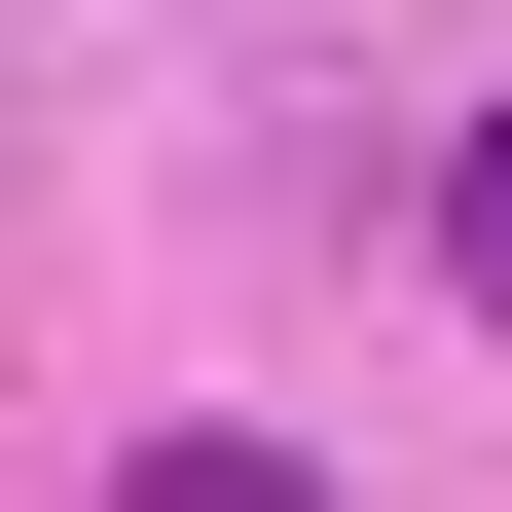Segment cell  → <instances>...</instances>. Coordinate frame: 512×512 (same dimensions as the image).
I'll return each instance as SVG.
<instances>
[{"instance_id": "6da1fadb", "label": "cell", "mask_w": 512, "mask_h": 512, "mask_svg": "<svg viewBox=\"0 0 512 512\" xmlns=\"http://www.w3.org/2000/svg\"><path fill=\"white\" fill-rule=\"evenodd\" d=\"M110 512H330V476H293V439H147Z\"/></svg>"}, {"instance_id": "7a4b0ae2", "label": "cell", "mask_w": 512, "mask_h": 512, "mask_svg": "<svg viewBox=\"0 0 512 512\" xmlns=\"http://www.w3.org/2000/svg\"><path fill=\"white\" fill-rule=\"evenodd\" d=\"M439 256H476V293H512V110H476V183H439Z\"/></svg>"}]
</instances>
